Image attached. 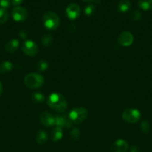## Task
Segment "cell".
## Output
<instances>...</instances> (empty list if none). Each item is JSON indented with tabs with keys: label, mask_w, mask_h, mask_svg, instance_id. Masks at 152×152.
I'll list each match as a JSON object with an SVG mask.
<instances>
[{
	"label": "cell",
	"mask_w": 152,
	"mask_h": 152,
	"mask_svg": "<svg viewBox=\"0 0 152 152\" xmlns=\"http://www.w3.org/2000/svg\"><path fill=\"white\" fill-rule=\"evenodd\" d=\"M48 105L55 111L62 113L67 108V102L66 98L60 93L51 94L47 98Z\"/></svg>",
	"instance_id": "cell-1"
},
{
	"label": "cell",
	"mask_w": 152,
	"mask_h": 152,
	"mask_svg": "<svg viewBox=\"0 0 152 152\" xmlns=\"http://www.w3.org/2000/svg\"><path fill=\"white\" fill-rule=\"evenodd\" d=\"M24 83L25 86L29 88L34 89L40 88L44 84V78L43 76L36 73H31L27 74L24 78Z\"/></svg>",
	"instance_id": "cell-2"
},
{
	"label": "cell",
	"mask_w": 152,
	"mask_h": 152,
	"mask_svg": "<svg viewBox=\"0 0 152 152\" xmlns=\"http://www.w3.org/2000/svg\"><path fill=\"white\" fill-rule=\"evenodd\" d=\"M48 68H49V64H48V62H46V60H44V59H42V60L39 61L38 63H37V70H38L39 71H42V72L46 71V70L48 69Z\"/></svg>",
	"instance_id": "cell-22"
},
{
	"label": "cell",
	"mask_w": 152,
	"mask_h": 152,
	"mask_svg": "<svg viewBox=\"0 0 152 152\" xmlns=\"http://www.w3.org/2000/svg\"><path fill=\"white\" fill-rule=\"evenodd\" d=\"M10 0H0V7L3 9H5L7 10V8H9L10 6Z\"/></svg>",
	"instance_id": "cell-27"
},
{
	"label": "cell",
	"mask_w": 152,
	"mask_h": 152,
	"mask_svg": "<svg viewBox=\"0 0 152 152\" xmlns=\"http://www.w3.org/2000/svg\"><path fill=\"white\" fill-rule=\"evenodd\" d=\"M63 137V130L61 128L56 127L51 132V138L54 142H58L61 140Z\"/></svg>",
	"instance_id": "cell-15"
},
{
	"label": "cell",
	"mask_w": 152,
	"mask_h": 152,
	"mask_svg": "<svg viewBox=\"0 0 152 152\" xmlns=\"http://www.w3.org/2000/svg\"><path fill=\"white\" fill-rule=\"evenodd\" d=\"M138 6L145 11L152 10V0H139Z\"/></svg>",
	"instance_id": "cell-18"
},
{
	"label": "cell",
	"mask_w": 152,
	"mask_h": 152,
	"mask_svg": "<svg viewBox=\"0 0 152 152\" xmlns=\"http://www.w3.org/2000/svg\"><path fill=\"white\" fill-rule=\"evenodd\" d=\"M39 120L41 124L46 127H51L55 125V117L49 112H42L39 116Z\"/></svg>",
	"instance_id": "cell-10"
},
{
	"label": "cell",
	"mask_w": 152,
	"mask_h": 152,
	"mask_svg": "<svg viewBox=\"0 0 152 152\" xmlns=\"http://www.w3.org/2000/svg\"><path fill=\"white\" fill-rule=\"evenodd\" d=\"M68 116L72 124H78L86 120L88 116V111L83 107H76L70 111Z\"/></svg>",
	"instance_id": "cell-4"
},
{
	"label": "cell",
	"mask_w": 152,
	"mask_h": 152,
	"mask_svg": "<svg viewBox=\"0 0 152 152\" xmlns=\"http://www.w3.org/2000/svg\"><path fill=\"white\" fill-rule=\"evenodd\" d=\"M19 45V42L17 39H10L7 42V43L4 45V48H5V50L7 52L10 53H13L16 51L18 49Z\"/></svg>",
	"instance_id": "cell-13"
},
{
	"label": "cell",
	"mask_w": 152,
	"mask_h": 152,
	"mask_svg": "<svg viewBox=\"0 0 152 152\" xmlns=\"http://www.w3.org/2000/svg\"><path fill=\"white\" fill-rule=\"evenodd\" d=\"M122 119L128 123H136L141 118V113L134 108H128L122 113Z\"/></svg>",
	"instance_id": "cell-5"
},
{
	"label": "cell",
	"mask_w": 152,
	"mask_h": 152,
	"mask_svg": "<svg viewBox=\"0 0 152 152\" xmlns=\"http://www.w3.org/2000/svg\"><path fill=\"white\" fill-rule=\"evenodd\" d=\"M130 152H141L140 151V149L137 146H135V145H133L131 148V151Z\"/></svg>",
	"instance_id": "cell-29"
},
{
	"label": "cell",
	"mask_w": 152,
	"mask_h": 152,
	"mask_svg": "<svg viewBox=\"0 0 152 152\" xmlns=\"http://www.w3.org/2000/svg\"><path fill=\"white\" fill-rule=\"evenodd\" d=\"M83 1H85V2H91V1H92L93 0H83Z\"/></svg>",
	"instance_id": "cell-32"
},
{
	"label": "cell",
	"mask_w": 152,
	"mask_h": 152,
	"mask_svg": "<svg viewBox=\"0 0 152 152\" xmlns=\"http://www.w3.org/2000/svg\"><path fill=\"white\" fill-rule=\"evenodd\" d=\"M11 15L16 22H24L28 19V13L25 8L22 7H16L12 10Z\"/></svg>",
	"instance_id": "cell-7"
},
{
	"label": "cell",
	"mask_w": 152,
	"mask_h": 152,
	"mask_svg": "<svg viewBox=\"0 0 152 152\" xmlns=\"http://www.w3.org/2000/svg\"><path fill=\"white\" fill-rule=\"evenodd\" d=\"M42 44L45 46V47H49L51 45L53 42V37L49 34H45L43 37H42Z\"/></svg>",
	"instance_id": "cell-20"
},
{
	"label": "cell",
	"mask_w": 152,
	"mask_h": 152,
	"mask_svg": "<svg viewBox=\"0 0 152 152\" xmlns=\"http://www.w3.org/2000/svg\"><path fill=\"white\" fill-rule=\"evenodd\" d=\"M95 11V6L94 4H89L86 5L84 8V13L86 16H92Z\"/></svg>",
	"instance_id": "cell-23"
},
{
	"label": "cell",
	"mask_w": 152,
	"mask_h": 152,
	"mask_svg": "<svg viewBox=\"0 0 152 152\" xmlns=\"http://www.w3.org/2000/svg\"><path fill=\"white\" fill-rule=\"evenodd\" d=\"M142 15L139 10H134L133 13H131V19L134 21V22H138V21L141 20Z\"/></svg>",
	"instance_id": "cell-25"
},
{
	"label": "cell",
	"mask_w": 152,
	"mask_h": 152,
	"mask_svg": "<svg viewBox=\"0 0 152 152\" xmlns=\"http://www.w3.org/2000/svg\"><path fill=\"white\" fill-rule=\"evenodd\" d=\"M22 50L25 55L34 56L38 53V47L37 44L31 40H25L22 45Z\"/></svg>",
	"instance_id": "cell-6"
},
{
	"label": "cell",
	"mask_w": 152,
	"mask_h": 152,
	"mask_svg": "<svg viewBox=\"0 0 152 152\" xmlns=\"http://www.w3.org/2000/svg\"><path fill=\"white\" fill-rule=\"evenodd\" d=\"M133 42H134V37L130 32L125 31L121 33L118 37V42L124 47H128L132 44Z\"/></svg>",
	"instance_id": "cell-9"
},
{
	"label": "cell",
	"mask_w": 152,
	"mask_h": 152,
	"mask_svg": "<svg viewBox=\"0 0 152 152\" xmlns=\"http://www.w3.org/2000/svg\"><path fill=\"white\" fill-rule=\"evenodd\" d=\"M128 149V143L122 139L115 141L111 146V150L113 152H126Z\"/></svg>",
	"instance_id": "cell-12"
},
{
	"label": "cell",
	"mask_w": 152,
	"mask_h": 152,
	"mask_svg": "<svg viewBox=\"0 0 152 152\" xmlns=\"http://www.w3.org/2000/svg\"><path fill=\"white\" fill-rule=\"evenodd\" d=\"M43 22L44 26L50 31H55L60 25V18L52 11L46 12L43 16Z\"/></svg>",
	"instance_id": "cell-3"
},
{
	"label": "cell",
	"mask_w": 152,
	"mask_h": 152,
	"mask_svg": "<svg viewBox=\"0 0 152 152\" xmlns=\"http://www.w3.org/2000/svg\"><path fill=\"white\" fill-rule=\"evenodd\" d=\"M22 1H23V0H10L11 4H13V5L16 6V7H17V5L20 4Z\"/></svg>",
	"instance_id": "cell-28"
},
{
	"label": "cell",
	"mask_w": 152,
	"mask_h": 152,
	"mask_svg": "<svg viewBox=\"0 0 152 152\" xmlns=\"http://www.w3.org/2000/svg\"><path fill=\"white\" fill-rule=\"evenodd\" d=\"M31 100L36 103H42L45 101V96L40 92H35L31 94Z\"/></svg>",
	"instance_id": "cell-19"
},
{
	"label": "cell",
	"mask_w": 152,
	"mask_h": 152,
	"mask_svg": "<svg viewBox=\"0 0 152 152\" xmlns=\"http://www.w3.org/2000/svg\"><path fill=\"white\" fill-rule=\"evenodd\" d=\"M2 91H3V88H2V84H1V81H0V96H1V94H2Z\"/></svg>",
	"instance_id": "cell-31"
},
{
	"label": "cell",
	"mask_w": 152,
	"mask_h": 152,
	"mask_svg": "<svg viewBox=\"0 0 152 152\" xmlns=\"http://www.w3.org/2000/svg\"><path fill=\"white\" fill-rule=\"evenodd\" d=\"M66 13L67 17L71 20H75L77 19L80 14V6L75 3H72L67 6L66 9Z\"/></svg>",
	"instance_id": "cell-8"
},
{
	"label": "cell",
	"mask_w": 152,
	"mask_h": 152,
	"mask_svg": "<svg viewBox=\"0 0 152 152\" xmlns=\"http://www.w3.org/2000/svg\"><path fill=\"white\" fill-rule=\"evenodd\" d=\"M13 68V64L9 61H4L0 63V74H4L9 73Z\"/></svg>",
	"instance_id": "cell-17"
},
{
	"label": "cell",
	"mask_w": 152,
	"mask_h": 152,
	"mask_svg": "<svg viewBox=\"0 0 152 152\" xmlns=\"http://www.w3.org/2000/svg\"><path fill=\"white\" fill-rule=\"evenodd\" d=\"M69 135H70V138H71L72 140H73V141L77 140L80 136V130H79L78 129H73L70 132Z\"/></svg>",
	"instance_id": "cell-24"
},
{
	"label": "cell",
	"mask_w": 152,
	"mask_h": 152,
	"mask_svg": "<svg viewBox=\"0 0 152 152\" xmlns=\"http://www.w3.org/2000/svg\"><path fill=\"white\" fill-rule=\"evenodd\" d=\"M48 140V134L45 131L40 130L37 133L36 135V142L39 144V145H43L45 142H46Z\"/></svg>",
	"instance_id": "cell-16"
},
{
	"label": "cell",
	"mask_w": 152,
	"mask_h": 152,
	"mask_svg": "<svg viewBox=\"0 0 152 152\" xmlns=\"http://www.w3.org/2000/svg\"><path fill=\"white\" fill-rule=\"evenodd\" d=\"M55 125L57 127L59 128H70L72 125V122L70 121L69 116L57 115L55 117Z\"/></svg>",
	"instance_id": "cell-11"
},
{
	"label": "cell",
	"mask_w": 152,
	"mask_h": 152,
	"mask_svg": "<svg viewBox=\"0 0 152 152\" xmlns=\"http://www.w3.org/2000/svg\"><path fill=\"white\" fill-rule=\"evenodd\" d=\"M131 4L128 0H121L118 3L117 8L120 13H126L131 8Z\"/></svg>",
	"instance_id": "cell-14"
},
{
	"label": "cell",
	"mask_w": 152,
	"mask_h": 152,
	"mask_svg": "<svg viewBox=\"0 0 152 152\" xmlns=\"http://www.w3.org/2000/svg\"><path fill=\"white\" fill-rule=\"evenodd\" d=\"M140 128H141V130L144 133H148L149 131H150V125H149V123L147 121H143L141 123Z\"/></svg>",
	"instance_id": "cell-26"
},
{
	"label": "cell",
	"mask_w": 152,
	"mask_h": 152,
	"mask_svg": "<svg viewBox=\"0 0 152 152\" xmlns=\"http://www.w3.org/2000/svg\"><path fill=\"white\" fill-rule=\"evenodd\" d=\"M25 31H22L20 33H19V36H20V37L22 39H25V37H27V35L25 34Z\"/></svg>",
	"instance_id": "cell-30"
},
{
	"label": "cell",
	"mask_w": 152,
	"mask_h": 152,
	"mask_svg": "<svg viewBox=\"0 0 152 152\" xmlns=\"http://www.w3.org/2000/svg\"><path fill=\"white\" fill-rule=\"evenodd\" d=\"M9 14L7 10L0 7V25L5 23L8 20Z\"/></svg>",
	"instance_id": "cell-21"
}]
</instances>
